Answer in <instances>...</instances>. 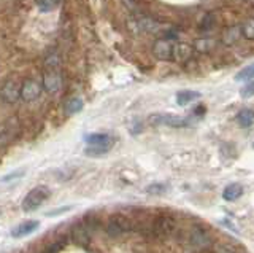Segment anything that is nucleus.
<instances>
[{"instance_id":"dca6fc26","label":"nucleus","mask_w":254,"mask_h":253,"mask_svg":"<svg viewBox=\"0 0 254 253\" xmlns=\"http://www.w3.org/2000/svg\"><path fill=\"white\" fill-rule=\"evenodd\" d=\"M242 194H243V186L238 185V183L229 185V186H226L224 191H222V197H224V199L229 201V202L237 201Z\"/></svg>"},{"instance_id":"6e6552de","label":"nucleus","mask_w":254,"mask_h":253,"mask_svg":"<svg viewBox=\"0 0 254 253\" xmlns=\"http://www.w3.org/2000/svg\"><path fill=\"white\" fill-rule=\"evenodd\" d=\"M42 94V84H40L37 80H26L21 86V99L26 100V102H32V100H37Z\"/></svg>"},{"instance_id":"393cba45","label":"nucleus","mask_w":254,"mask_h":253,"mask_svg":"<svg viewBox=\"0 0 254 253\" xmlns=\"http://www.w3.org/2000/svg\"><path fill=\"white\" fill-rule=\"evenodd\" d=\"M240 94H242V97H245V99L253 97L254 96V80L250 82L248 84H245L242 88V91H240Z\"/></svg>"},{"instance_id":"20e7f679","label":"nucleus","mask_w":254,"mask_h":253,"mask_svg":"<svg viewBox=\"0 0 254 253\" xmlns=\"http://www.w3.org/2000/svg\"><path fill=\"white\" fill-rule=\"evenodd\" d=\"M48 197H50V188L48 186H35L27 193V196L22 201V210L24 212H34L42 205Z\"/></svg>"},{"instance_id":"2eb2a0df","label":"nucleus","mask_w":254,"mask_h":253,"mask_svg":"<svg viewBox=\"0 0 254 253\" xmlns=\"http://www.w3.org/2000/svg\"><path fill=\"white\" fill-rule=\"evenodd\" d=\"M235 121H237V124L240 126V128H243V129L250 128V126L254 124V110H250V108L242 110V112L237 115Z\"/></svg>"},{"instance_id":"c85d7f7f","label":"nucleus","mask_w":254,"mask_h":253,"mask_svg":"<svg viewBox=\"0 0 254 253\" xmlns=\"http://www.w3.org/2000/svg\"><path fill=\"white\" fill-rule=\"evenodd\" d=\"M203 110H205V107H197L195 108V113L198 115V113H203Z\"/></svg>"},{"instance_id":"ddd939ff","label":"nucleus","mask_w":254,"mask_h":253,"mask_svg":"<svg viewBox=\"0 0 254 253\" xmlns=\"http://www.w3.org/2000/svg\"><path fill=\"white\" fill-rule=\"evenodd\" d=\"M192 56V46L188 43H175L173 45V58L172 61L185 62Z\"/></svg>"},{"instance_id":"c756f323","label":"nucleus","mask_w":254,"mask_h":253,"mask_svg":"<svg viewBox=\"0 0 254 253\" xmlns=\"http://www.w3.org/2000/svg\"><path fill=\"white\" fill-rule=\"evenodd\" d=\"M54 2H56V5H59V3L62 2V0H54Z\"/></svg>"},{"instance_id":"a211bd4d","label":"nucleus","mask_w":254,"mask_h":253,"mask_svg":"<svg viewBox=\"0 0 254 253\" xmlns=\"http://www.w3.org/2000/svg\"><path fill=\"white\" fill-rule=\"evenodd\" d=\"M13 123H14V120H10V121H5L2 126V147H5L8 142L13 140L14 134L18 132V126H14V128L11 129Z\"/></svg>"},{"instance_id":"7ed1b4c3","label":"nucleus","mask_w":254,"mask_h":253,"mask_svg":"<svg viewBox=\"0 0 254 253\" xmlns=\"http://www.w3.org/2000/svg\"><path fill=\"white\" fill-rule=\"evenodd\" d=\"M175 229H177V221L167 213H159L153 221V226H151L153 236L157 237V239H167L175 233Z\"/></svg>"},{"instance_id":"aec40b11","label":"nucleus","mask_w":254,"mask_h":253,"mask_svg":"<svg viewBox=\"0 0 254 253\" xmlns=\"http://www.w3.org/2000/svg\"><path fill=\"white\" fill-rule=\"evenodd\" d=\"M214 45H216V42H214L213 38H198L195 42V48H197V51L208 53L211 48H214Z\"/></svg>"},{"instance_id":"412c9836","label":"nucleus","mask_w":254,"mask_h":253,"mask_svg":"<svg viewBox=\"0 0 254 253\" xmlns=\"http://www.w3.org/2000/svg\"><path fill=\"white\" fill-rule=\"evenodd\" d=\"M253 78H254V62L250 64L248 67H245L240 74L235 75L237 82H248V80H253Z\"/></svg>"},{"instance_id":"9b49d317","label":"nucleus","mask_w":254,"mask_h":253,"mask_svg":"<svg viewBox=\"0 0 254 253\" xmlns=\"http://www.w3.org/2000/svg\"><path fill=\"white\" fill-rule=\"evenodd\" d=\"M40 223L37 220H27L24 221V223L18 225L16 228L11 229V237H14V239H22V237H26L32 233H35L38 229Z\"/></svg>"},{"instance_id":"423d86ee","label":"nucleus","mask_w":254,"mask_h":253,"mask_svg":"<svg viewBox=\"0 0 254 253\" xmlns=\"http://www.w3.org/2000/svg\"><path fill=\"white\" fill-rule=\"evenodd\" d=\"M149 121L151 124H164V126H170V128H186V126L189 124V120H186V118L183 116H177V115H153L149 116Z\"/></svg>"},{"instance_id":"f3484780","label":"nucleus","mask_w":254,"mask_h":253,"mask_svg":"<svg viewBox=\"0 0 254 253\" xmlns=\"http://www.w3.org/2000/svg\"><path fill=\"white\" fill-rule=\"evenodd\" d=\"M198 97H200V92L198 91H189V89L180 91L177 94V104L178 105H188V104H190V102L197 100Z\"/></svg>"},{"instance_id":"f03ea898","label":"nucleus","mask_w":254,"mask_h":253,"mask_svg":"<svg viewBox=\"0 0 254 253\" xmlns=\"http://www.w3.org/2000/svg\"><path fill=\"white\" fill-rule=\"evenodd\" d=\"M84 142L87 144L86 155L89 156H100L108 153L113 147L115 140L108 134H87L84 137Z\"/></svg>"},{"instance_id":"f257e3e1","label":"nucleus","mask_w":254,"mask_h":253,"mask_svg":"<svg viewBox=\"0 0 254 253\" xmlns=\"http://www.w3.org/2000/svg\"><path fill=\"white\" fill-rule=\"evenodd\" d=\"M62 78H61V61L58 54H50L45 61V72H43V88L54 94L61 88Z\"/></svg>"},{"instance_id":"0eeeda50","label":"nucleus","mask_w":254,"mask_h":253,"mask_svg":"<svg viewBox=\"0 0 254 253\" xmlns=\"http://www.w3.org/2000/svg\"><path fill=\"white\" fill-rule=\"evenodd\" d=\"M173 45L169 38H159V40L154 42L153 46V54L156 56V59L159 61H172L173 58Z\"/></svg>"},{"instance_id":"b1692460","label":"nucleus","mask_w":254,"mask_h":253,"mask_svg":"<svg viewBox=\"0 0 254 253\" xmlns=\"http://www.w3.org/2000/svg\"><path fill=\"white\" fill-rule=\"evenodd\" d=\"M214 26V18H213V14H205V18L202 19L200 22V30H203V32H206V30H210L211 27Z\"/></svg>"},{"instance_id":"bb28decb","label":"nucleus","mask_w":254,"mask_h":253,"mask_svg":"<svg viewBox=\"0 0 254 253\" xmlns=\"http://www.w3.org/2000/svg\"><path fill=\"white\" fill-rule=\"evenodd\" d=\"M22 173H24L22 170H18V172H13V173H10V175H5V177L2 178V183H3V185H6V183H8V181H11V180H14L16 177H21V175H22Z\"/></svg>"},{"instance_id":"39448f33","label":"nucleus","mask_w":254,"mask_h":253,"mask_svg":"<svg viewBox=\"0 0 254 253\" xmlns=\"http://www.w3.org/2000/svg\"><path fill=\"white\" fill-rule=\"evenodd\" d=\"M130 231V221L127 217L121 215V213H116L113 215L107 223V234L110 237H121Z\"/></svg>"},{"instance_id":"4be33fe9","label":"nucleus","mask_w":254,"mask_h":253,"mask_svg":"<svg viewBox=\"0 0 254 253\" xmlns=\"http://www.w3.org/2000/svg\"><path fill=\"white\" fill-rule=\"evenodd\" d=\"M242 35L246 40H254V19H248L242 24Z\"/></svg>"},{"instance_id":"cd10ccee","label":"nucleus","mask_w":254,"mask_h":253,"mask_svg":"<svg viewBox=\"0 0 254 253\" xmlns=\"http://www.w3.org/2000/svg\"><path fill=\"white\" fill-rule=\"evenodd\" d=\"M218 253H235V252H232V250L227 249V247H219Z\"/></svg>"},{"instance_id":"f8f14e48","label":"nucleus","mask_w":254,"mask_h":253,"mask_svg":"<svg viewBox=\"0 0 254 253\" xmlns=\"http://www.w3.org/2000/svg\"><path fill=\"white\" fill-rule=\"evenodd\" d=\"M189 241H190V244L194 245V247H197V249H205L206 245L210 244V236H208V233H206L203 228L194 226L192 231H190Z\"/></svg>"},{"instance_id":"6ab92c4d","label":"nucleus","mask_w":254,"mask_h":253,"mask_svg":"<svg viewBox=\"0 0 254 253\" xmlns=\"http://www.w3.org/2000/svg\"><path fill=\"white\" fill-rule=\"evenodd\" d=\"M83 100L79 97H71L67 104H65V113L70 116V115H75V113H79L83 110Z\"/></svg>"},{"instance_id":"5701e85b","label":"nucleus","mask_w":254,"mask_h":253,"mask_svg":"<svg viewBox=\"0 0 254 253\" xmlns=\"http://www.w3.org/2000/svg\"><path fill=\"white\" fill-rule=\"evenodd\" d=\"M37 5H38V8L42 10L43 13L51 11V10L54 8V6H58V5H56L54 0H37Z\"/></svg>"},{"instance_id":"1a4fd4ad","label":"nucleus","mask_w":254,"mask_h":253,"mask_svg":"<svg viewBox=\"0 0 254 253\" xmlns=\"http://www.w3.org/2000/svg\"><path fill=\"white\" fill-rule=\"evenodd\" d=\"M91 234L92 229L89 228V225L83 220L81 223H78L76 226H73L71 229V237H73V242L79 244V245H87L91 241Z\"/></svg>"},{"instance_id":"9d476101","label":"nucleus","mask_w":254,"mask_h":253,"mask_svg":"<svg viewBox=\"0 0 254 253\" xmlns=\"http://www.w3.org/2000/svg\"><path fill=\"white\" fill-rule=\"evenodd\" d=\"M21 97V88L13 80H8L2 86V100L5 104H14Z\"/></svg>"},{"instance_id":"4468645a","label":"nucleus","mask_w":254,"mask_h":253,"mask_svg":"<svg viewBox=\"0 0 254 253\" xmlns=\"http://www.w3.org/2000/svg\"><path fill=\"white\" fill-rule=\"evenodd\" d=\"M242 35V27L240 26H232V27H227L224 30V34H222V43L230 46V45H234L237 43V40L240 38Z\"/></svg>"},{"instance_id":"a878e982","label":"nucleus","mask_w":254,"mask_h":253,"mask_svg":"<svg viewBox=\"0 0 254 253\" xmlns=\"http://www.w3.org/2000/svg\"><path fill=\"white\" fill-rule=\"evenodd\" d=\"M62 247H64V242H61V241H59V242H54V244H51L50 247H48L43 253H58Z\"/></svg>"},{"instance_id":"7c9ffc66","label":"nucleus","mask_w":254,"mask_h":253,"mask_svg":"<svg viewBox=\"0 0 254 253\" xmlns=\"http://www.w3.org/2000/svg\"><path fill=\"white\" fill-rule=\"evenodd\" d=\"M202 253H210V252H202Z\"/></svg>"}]
</instances>
